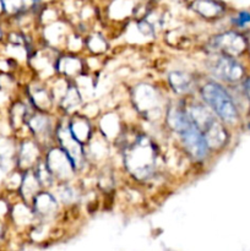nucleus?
<instances>
[{"label": "nucleus", "instance_id": "obj_11", "mask_svg": "<svg viewBox=\"0 0 250 251\" xmlns=\"http://www.w3.org/2000/svg\"><path fill=\"white\" fill-rule=\"evenodd\" d=\"M243 87H244L245 95H247V97L250 100V77L247 78V80L244 81V85H243Z\"/></svg>", "mask_w": 250, "mask_h": 251}, {"label": "nucleus", "instance_id": "obj_10", "mask_svg": "<svg viewBox=\"0 0 250 251\" xmlns=\"http://www.w3.org/2000/svg\"><path fill=\"white\" fill-rule=\"evenodd\" d=\"M234 24L239 27H245L250 24V12L249 11H240L234 19Z\"/></svg>", "mask_w": 250, "mask_h": 251}, {"label": "nucleus", "instance_id": "obj_6", "mask_svg": "<svg viewBox=\"0 0 250 251\" xmlns=\"http://www.w3.org/2000/svg\"><path fill=\"white\" fill-rule=\"evenodd\" d=\"M60 137H61V141L64 142L63 145L65 146L66 153H68L69 158L73 159V162L75 164H76V162L78 163V159H80V157H81V149L76 141L74 142V145H71L73 144V140H74L73 132L61 131Z\"/></svg>", "mask_w": 250, "mask_h": 251}, {"label": "nucleus", "instance_id": "obj_1", "mask_svg": "<svg viewBox=\"0 0 250 251\" xmlns=\"http://www.w3.org/2000/svg\"><path fill=\"white\" fill-rule=\"evenodd\" d=\"M169 122L173 129L183 140L186 150L195 158H203L207 154L208 144L190 114L180 109H174L169 114Z\"/></svg>", "mask_w": 250, "mask_h": 251}, {"label": "nucleus", "instance_id": "obj_3", "mask_svg": "<svg viewBox=\"0 0 250 251\" xmlns=\"http://www.w3.org/2000/svg\"><path fill=\"white\" fill-rule=\"evenodd\" d=\"M190 117L194 120V123L198 125L199 129L201 130L207 144H213V141L216 144L223 142V140H225L223 130L221 129L218 123L216 122L215 118L211 115L208 110H206L202 107H195L193 108V113L190 114Z\"/></svg>", "mask_w": 250, "mask_h": 251}, {"label": "nucleus", "instance_id": "obj_9", "mask_svg": "<svg viewBox=\"0 0 250 251\" xmlns=\"http://www.w3.org/2000/svg\"><path fill=\"white\" fill-rule=\"evenodd\" d=\"M4 9L9 12H17L33 4V0H2Z\"/></svg>", "mask_w": 250, "mask_h": 251}, {"label": "nucleus", "instance_id": "obj_12", "mask_svg": "<svg viewBox=\"0 0 250 251\" xmlns=\"http://www.w3.org/2000/svg\"><path fill=\"white\" fill-rule=\"evenodd\" d=\"M4 10V2H2V0H0V12Z\"/></svg>", "mask_w": 250, "mask_h": 251}, {"label": "nucleus", "instance_id": "obj_7", "mask_svg": "<svg viewBox=\"0 0 250 251\" xmlns=\"http://www.w3.org/2000/svg\"><path fill=\"white\" fill-rule=\"evenodd\" d=\"M194 9L208 17L216 16L222 11V6L216 0H195Z\"/></svg>", "mask_w": 250, "mask_h": 251}, {"label": "nucleus", "instance_id": "obj_4", "mask_svg": "<svg viewBox=\"0 0 250 251\" xmlns=\"http://www.w3.org/2000/svg\"><path fill=\"white\" fill-rule=\"evenodd\" d=\"M211 69H212L213 75L228 82L239 80L244 73L240 64H238L232 58V55H228V54H222L216 58L211 65Z\"/></svg>", "mask_w": 250, "mask_h": 251}, {"label": "nucleus", "instance_id": "obj_2", "mask_svg": "<svg viewBox=\"0 0 250 251\" xmlns=\"http://www.w3.org/2000/svg\"><path fill=\"white\" fill-rule=\"evenodd\" d=\"M202 98L215 110L216 114L227 123H234L238 119V112L229 93L218 83H206L202 87Z\"/></svg>", "mask_w": 250, "mask_h": 251}, {"label": "nucleus", "instance_id": "obj_8", "mask_svg": "<svg viewBox=\"0 0 250 251\" xmlns=\"http://www.w3.org/2000/svg\"><path fill=\"white\" fill-rule=\"evenodd\" d=\"M171 83L176 92H186L190 87V78L183 73H173L171 75Z\"/></svg>", "mask_w": 250, "mask_h": 251}, {"label": "nucleus", "instance_id": "obj_5", "mask_svg": "<svg viewBox=\"0 0 250 251\" xmlns=\"http://www.w3.org/2000/svg\"><path fill=\"white\" fill-rule=\"evenodd\" d=\"M215 47L221 49L225 54L233 56L242 53L247 47V43L240 34L234 33V32H227V33L216 37Z\"/></svg>", "mask_w": 250, "mask_h": 251}]
</instances>
